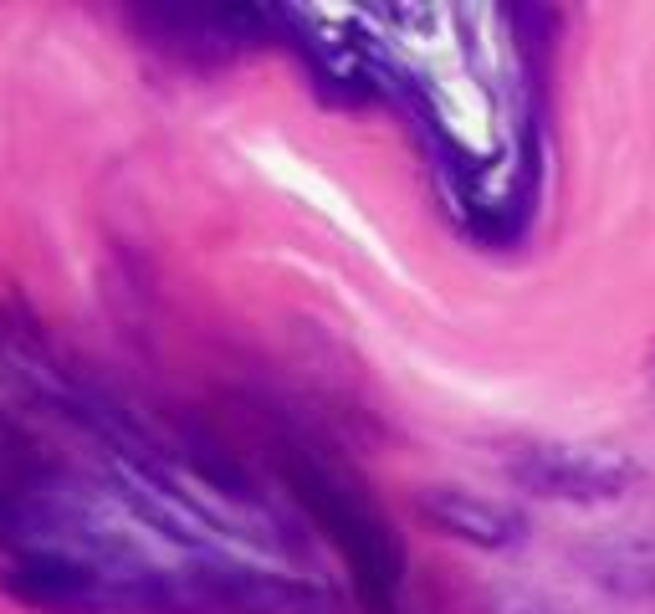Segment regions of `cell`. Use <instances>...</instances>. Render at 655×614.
<instances>
[{"label":"cell","instance_id":"cell-1","mask_svg":"<svg viewBox=\"0 0 655 614\" xmlns=\"http://www.w3.org/2000/svg\"><path fill=\"white\" fill-rule=\"evenodd\" d=\"M507 476L553 502H615L640 481V466L615 446H522Z\"/></svg>","mask_w":655,"mask_h":614},{"label":"cell","instance_id":"cell-2","mask_svg":"<svg viewBox=\"0 0 655 614\" xmlns=\"http://www.w3.org/2000/svg\"><path fill=\"white\" fill-rule=\"evenodd\" d=\"M292 481H297V497L308 502L318 512V522L338 538V548L348 553V563H354V574L364 579L369 594H389L400 584V553L395 543H389V533L379 528V517L354 497L343 492L333 476L313 471V466H292Z\"/></svg>","mask_w":655,"mask_h":614},{"label":"cell","instance_id":"cell-3","mask_svg":"<svg viewBox=\"0 0 655 614\" xmlns=\"http://www.w3.org/2000/svg\"><path fill=\"white\" fill-rule=\"evenodd\" d=\"M415 507H420V517L430 522V528H441L446 538H461L471 548H512V543H522V533H528V522H522L517 507L476 497L466 487H425Z\"/></svg>","mask_w":655,"mask_h":614},{"label":"cell","instance_id":"cell-4","mask_svg":"<svg viewBox=\"0 0 655 614\" xmlns=\"http://www.w3.org/2000/svg\"><path fill=\"white\" fill-rule=\"evenodd\" d=\"M579 568L620 599L655 594V528L650 533H609L579 548Z\"/></svg>","mask_w":655,"mask_h":614},{"label":"cell","instance_id":"cell-5","mask_svg":"<svg viewBox=\"0 0 655 614\" xmlns=\"http://www.w3.org/2000/svg\"><path fill=\"white\" fill-rule=\"evenodd\" d=\"M487 614H558L538 589H522V584H507L487 599Z\"/></svg>","mask_w":655,"mask_h":614},{"label":"cell","instance_id":"cell-6","mask_svg":"<svg viewBox=\"0 0 655 614\" xmlns=\"http://www.w3.org/2000/svg\"><path fill=\"white\" fill-rule=\"evenodd\" d=\"M650 384H655V354H650Z\"/></svg>","mask_w":655,"mask_h":614}]
</instances>
